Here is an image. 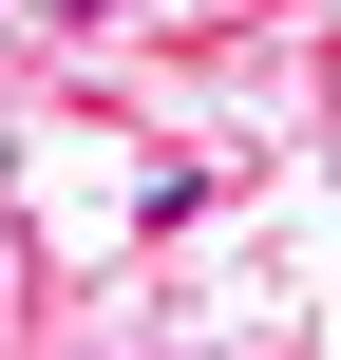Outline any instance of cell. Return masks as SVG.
Returning <instances> with one entry per match:
<instances>
[{
  "label": "cell",
  "mask_w": 341,
  "mask_h": 360,
  "mask_svg": "<svg viewBox=\"0 0 341 360\" xmlns=\"http://www.w3.org/2000/svg\"><path fill=\"white\" fill-rule=\"evenodd\" d=\"M76 19H114V0H76Z\"/></svg>",
  "instance_id": "cell-1"
}]
</instances>
